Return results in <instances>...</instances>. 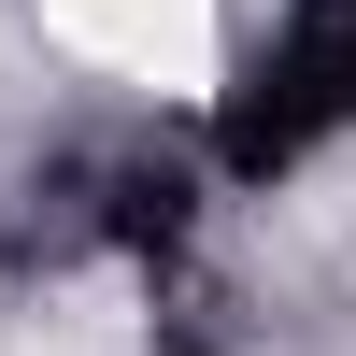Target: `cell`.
Returning a JSON list of instances; mask_svg holds the SVG:
<instances>
[{
    "label": "cell",
    "mask_w": 356,
    "mask_h": 356,
    "mask_svg": "<svg viewBox=\"0 0 356 356\" xmlns=\"http://www.w3.org/2000/svg\"><path fill=\"white\" fill-rule=\"evenodd\" d=\"M57 15V43H86L100 72H129V86H214V0H43Z\"/></svg>",
    "instance_id": "1"
}]
</instances>
